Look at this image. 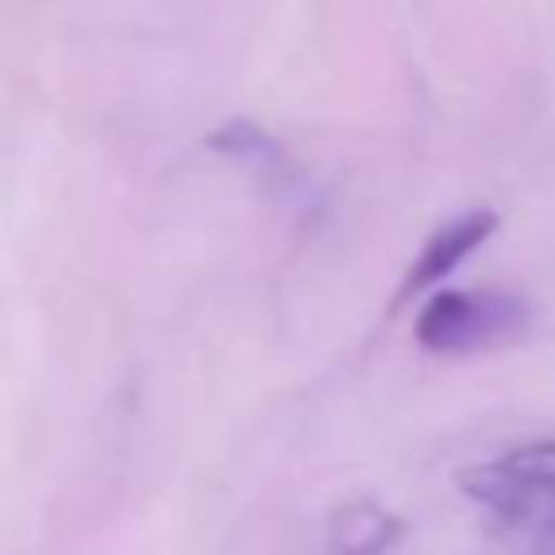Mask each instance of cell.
<instances>
[{
  "instance_id": "6da1fadb",
  "label": "cell",
  "mask_w": 555,
  "mask_h": 555,
  "mask_svg": "<svg viewBox=\"0 0 555 555\" xmlns=\"http://www.w3.org/2000/svg\"><path fill=\"white\" fill-rule=\"evenodd\" d=\"M460 486L507 525L555 533V442L516 447L499 460L473 464L460 473Z\"/></svg>"
},
{
  "instance_id": "7a4b0ae2",
  "label": "cell",
  "mask_w": 555,
  "mask_h": 555,
  "mask_svg": "<svg viewBox=\"0 0 555 555\" xmlns=\"http://www.w3.org/2000/svg\"><path fill=\"white\" fill-rule=\"evenodd\" d=\"M529 308L507 291H438L416 312V343L438 356L481 351L525 330Z\"/></svg>"
},
{
  "instance_id": "3957f363",
  "label": "cell",
  "mask_w": 555,
  "mask_h": 555,
  "mask_svg": "<svg viewBox=\"0 0 555 555\" xmlns=\"http://www.w3.org/2000/svg\"><path fill=\"white\" fill-rule=\"evenodd\" d=\"M490 230H494V212H468V217L447 221V225L421 247V256L412 260L408 282L399 286V299H412V295L429 291L438 278H447L468 251H477V243H481Z\"/></svg>"
},
{
  "instance_id": "277c9868",
  "label": "cell",
  "mask_w": 555,
  "mask_h": 555,
  "mask_svg": "<svg viewBox=\"0 0 555 555\" xmlns=\"http://www.w3.org/2000/svg\"><path fill=\"white\" fill-rule=\"evenodd\" d=\"M360 516H364L360 529H351L347 520H338V551H343V555H373V551L386 546L390 533H395V520L382 516L377 507H360Z\"/></svg>"
}]
</instances>
